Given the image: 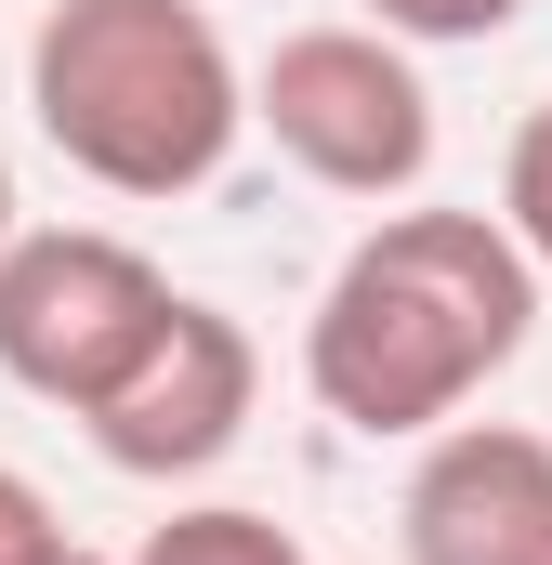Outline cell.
Returning <instances> with one entry per match:
<instances>
[{"label": "cell", "instance_id": "7c38bea8", "mask_svg": "<svg viewBox=\"0 0 552 565\" xmlns=\"http://www.w3.org/2000/svg\"><path fill=\"white\" fill-rule=\"evenodd\" d=\"M66 565H106V553H66Z\"/></svg>", "mask_w": 552, "mask_h": 565}, {"label": "cell", "instance_id": "5b68a950", "mask_svg": "<svg viewBox=\"0 0 552 565\" xmlns=\"http://www.w3.org/2000/svg\"><path fill=\"white\" fill-rule=\"evenodd\" d=\"M251 395H264V342H251L224 302H184V289H171L158 342H145L79 422H93V447H106L132 487H184V473H211V460L251 434Z\"/></svg>", "mask_w": 552, "mask_h": 565}, {"label": "cell", "instance_id": "6da1fadb", "mask_svg": "<svg viewBox=\"0 0 552 565\" xmlns=\"http://www.w3.org/2000/svg\"><path fill=\"white\" fill-rule=\"evenodd\" d=\"M540 329V264L500 211H382L302 316V382L342 434H434L460 422Z\"/></svg>", "mask_w": 552, "mask_h": 565}, {"label": "cell", "instance_id": "52a82bcc", "mask_svg": "<svg viewBox=\"0 0 552 565\" xmlns=\"http://www.w3.org/2000/svg\"><path fill=\"white\" fill-rule=\"evenodd\" d=\"M132 565H316L276 513H237V500H184L132 540Z\"/></svg>", "mask_w": 552, "mask_h": 565}, {"label": "cell", "instance_id": "7a4b0ae2", "mask_svg": "<svg viewBox=\"0 0 552 565\" xmlns=\"http://www.w3.org/2000/svg\"><path fill=\"white\" fill-rule=\"evenodd\" d=\"M26 119L106 198H198L251 132V66L211 0H53L26 40Z\"/></svg>", "mask_w": 552, "mask_h": 565}, {"label": "cell", "instance_id": "3957f363", "mask_svg": "<svg viewBox=\"0 0 552 565\" xmlns=\"http://www.w3.org/2000/svg\"><path fill=\"white\" fill-rule=\"evenodd\" d=\"M251 132H276V158L329 198H421L434 171L421 53L382 26H289L251 66Z\"/></svg>", "mask_w": 552, "mask_h": 565}, {"label": "cell", "instance_id": "9c48e42d", "mask_svg": "<svg viewBox=\"0 0 552 565\" xmlns=\"http://www.w3.org/2000/svg\"><path fill=\"white\" fill-rule=\"evenodd\" d=\"M527 0H369V26L382 40H408V53H447V40H500Z\"/></svg>", "mask_w": 552, "mask_h": 565}, {"label": "cell", "instance_id": "30bf717a", "mask_svg": "<svg viewBox=\"0 0 552 565\" xmlns=\"http://www.w3.org/2000/svg\"><path fill=\"white\" fill-rule=\"evenodd\" d=\"M66 553H79V540L53 526V500H40V487L0 460V565H66Z\"/></svg>", "mask_w": 552, "mask_h": 565}, {"label": "cell", "instance_id": "8fae6325", "mask_svg": "<svg viewBox=\"0 0 552 565\" xmlns=\"http://www.w3.org/2000/svg\"><path fill=\"white\" fill-rule=\"evenodd\" d=\"M0 237H13V158H0Z\"/></svg>", "mask_w": 552, "mask_h": 565}, {"label": "cell", "instance_id": "ba28073f", "mask_svg": "<svg viewBox=\"0 0 552 565\" xmlns=\"http://www.w3.org/2000/svg\"><path fill=\"white\" fill-rule=\"evenodd\" d=\"M500 237L552 277V93L513 119V145H500Z\"/></svg>", "mask_w": 552, "mask_h": 565}, {"label": "cell", "instance_id": "8992f818", "mask_svg": "<svg viewBox=\"0 0 552 565\" xmlns=\"http://www.w3.org/2000/svg\"><path fill=\"white\" fill-rule=\"evenodd\" d=\"M408 565H552V434L527 422H434L395 500Z\"/></svg>", "mask_w": 552, "mask_h": 565}, {"label": "cell", "instance_id": "277c9868", "mask_svg": "<svg viewBox=\"0 0 552 565\" xmlns=\"http://www.w3.org/2000/svg\"><path fill=\"white\" fill-rule=\"evenodd\" d=\"M171 316V277L106 224H13L0 237V382L40 408H93Z\"/></svg>", "mask_w": 552, "mask_h": 565}]
</instances>
